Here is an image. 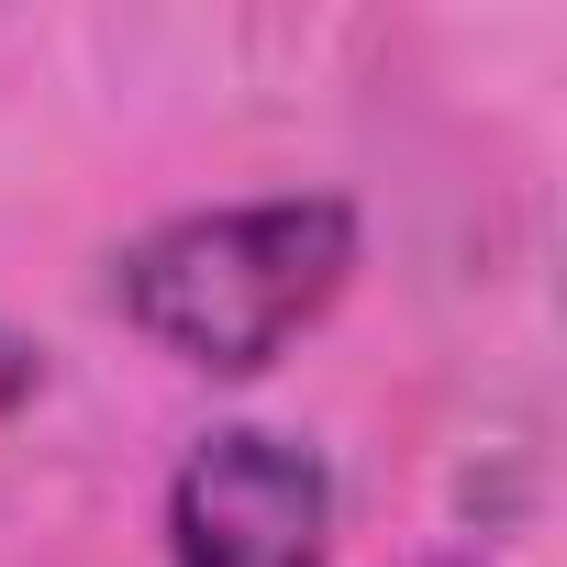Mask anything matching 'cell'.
I'll use <instances>...</instances> for the list:
<instances>
[{"label": "cell", "instance_id": "obj_2", "mask_svg": "<svg viewBox=\"0 0 567 567\" xmlns=\"http://www.w3.org/2000/svg\"><path fill=\"white\" fill-rule=\"evenodd\" d=\"M167 556L178 567H323L334 556L323 456L267 423H212L167 478Z\"/></svg>", "mask_w": 567, "mask_h": 567}, {"label": "cell", "instance_id": "obj_1", "mask_svg": "<svg viewBox=\"0 0 567 567\" xmlns=\"http://www.w3.org/2000/svg\"><path fill=\"white\" fill-rule=\"evenodd\" d=\"M346 278H357V212L334 189H290V200L156 223L145 245H123L112 290L178 368L256 379L301 323H323V301Z\"/></svg>", "mask_w": 567, "mask_h": 567}, {"label": "cell", "instance_id": "obj_4", "mask_svg": "<svg viewBox=\"0 0 567 567\" xmlns=\"http://www.w3.org/2000/svg\"><path fill=\"white\" fill-rule=\"evenodd\" d=\"M423 567H478V556H423Z\"/></svg>", "mask_w": 567, "mask_h": 567}, {"label": "cell", "instance_id": "obj_3", "mask_svg": "<svg viewBox=\"0 0 567 567\" xmlns=\"http://www.w3.org/2000/svg\"><path fill=\"white\" fill-rule=\"evenodd\" d=\"M34 390H45V357H34L23 334H0V423H12V412H23Z\"/></svg>", "mask_w": 567, "mask_h": 567}]
</instances>
